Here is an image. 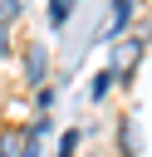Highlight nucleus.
<instances>
[{"instance_id":"f257e3e1","label":"nucleus","mask_w":152,"mask_h":157,"mask_svg":"<svg viewBox=\"0 0 152 157\" xmlns=\"http://www.w3.org/2000/svg\"><path fill=\"white\" fill-rule=\"evenodd\" d=\"M137 54H142V39H123L118 54H113V74H127V69L137 64Z\"/></svg>"},{"instance_id":"f03ea898","label":"nucleus","mask_w":152,"mask_h":157,"mask_svg":"<svg viewBox=\"0 0 152 157\" xmlns=\"http://www.w3.org/2000/svg\"><path fill=\"white\" fill-rule=\"evenodd\" d=\"M44 69H49V54H44V49L34 44V49H29V78L39 83V78H44Z\"/></svg>"},{"instance_id":"7ed1b4c3","label":"nucleus","mask_w":152,"mask_h":157,"mask_svg":"<svg viewBox=\"0 0 152 157\" xmlns=\"http://www.w3.org/2000/svg\"><path fill=\"white\" fill-rule=\"evenodd\" d=\"M127 20H132V5H127V0H123V5H118V10H113V20H108V34H118V29H123V25H127Z\"/></svg>"},{"instance_id":"20e7f679","label":"nucleus","mask_w":152,"mask_h":157,"mask_svg":"<svg viewBox=\"0 0 152 157\" xmlns=\"http://www.w3.org/2000/svg\"><path fill=\"white\" fill-rule=\"evenodd\" d=\"M15 15H20V0H0V29H5Z\"/></svg>"},{"instance_id":"39448f33","label":"nucleus","mask_w":152,"mask_h":157,"mask_svg":"<svg viewBox=\"0 0 152 157\" xmlns=\"http://www.w3.org/2000/svg\"><path fill=\"white\" fill-rule=\"evenodd\" d=\"M74 147H78V128H74V132H64V137H59V157H74Z\"/></svg>"},{"instance_id":"423d86ee","label":"nucleus","mask_w":152,"mask_h":157,"mask_svg":"<svg viewBox=\"0 0 152 157\" xmlns=\"http://www.w3.org/2000/svg\"><path fill=\"white\" fill-rule=\"evenodd\" d=\"M49 20H54V25H64V20H69V5H64V0H54V5H49Z\"/></svg>"},{"instance_id":"0eeeda50","label":"nucleus","mask_w":152,"mask_h":157,"mask_svg":"<svg viewBox=\"0 0 152 157\" xmlns=\"http://www.w3.org/2000/svg\"><path fill=\"white\" fill-rule=\"evenodd\" d=\"M108 83H113V69H108V74H98V78H93V98H103V93H108Z\"/></svg>"},{"instance_id":"6e6552de","label":"nucleus","mask_w":152,"mask_h":157,"mask_svg":"<svg viewBox=\"0 0 152 157\" xmlns=\"http://www.w3.org/2000/svg\"><path fill=\"white\" fill-rule=\"evenodd\" d=\"M5 49H10V34H5V29H0V54H5Z\"/></svg>"},{"instance_id":"1a4fd4ad","label":"nucleus","mask_w":152,"mask_h":157,"mask_svg":"<svg viewBox=\"0 0 152 157\" xmlns=\"http://www.w3.org/2000/svg\"><path fill=\"white\" fill-rule=\"evenodd\" d=\"M5 152H10V142H5V137H0V157H5Z\"/></svg>"}]
</instances>
